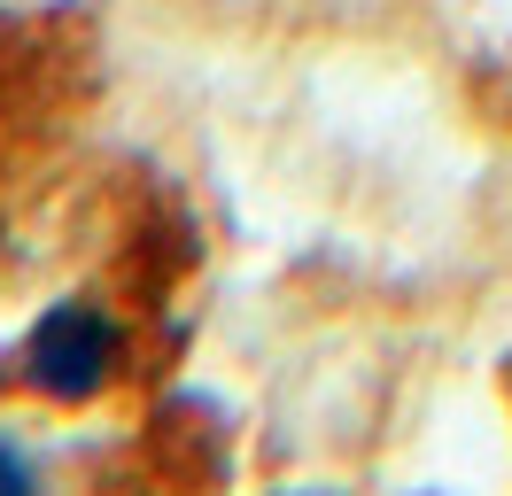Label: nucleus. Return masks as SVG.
I'll return each mask as SVG.
<instances>
[{
    "mask_svg": "<svg viewBox=\"0 0 512 496\" xmlns=\"http://www.w3.org/2000/svg\"><path fill=\"white\" fill-rule=\"evenodd\" d=\"M117 372V318L101 303H55L24 341V380L55 403H86Z\"/></svg>",
    "mask_w": 512,
    "mask_h": 496,
    "instance_id": "obj_1",
    "label": "nucleus"
},
{
    "mask_svg": "<svg viewBox=\"0 0 512 496\" xmlns=\"http://www.w3.org/2000/svg\"><path fill=\"white\" fill-rule=\"evenodd\" d=\"M0 489H32V465L16 458V450H8V442H0Z\"/></svg>",
    "mask_w": 512,
    "mask_h": 496,
    "instance_id": "obj_2",
    "label": "nucleus"
}]
</instances>
